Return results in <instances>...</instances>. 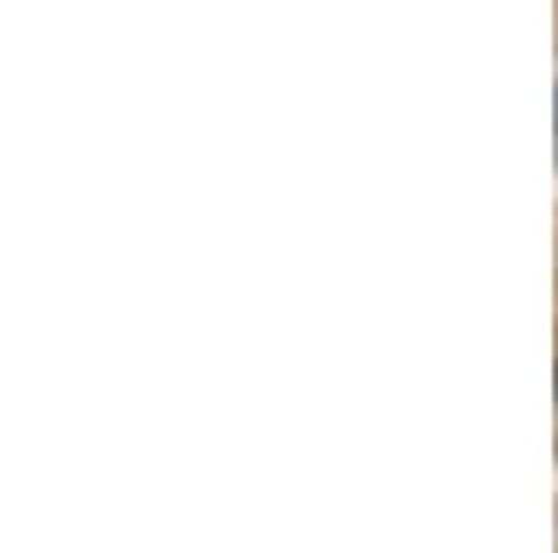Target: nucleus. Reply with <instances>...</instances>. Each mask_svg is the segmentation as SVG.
Segmentation results:
<instances>
[{"mask_svg": "<svg viewBox=\"0 0 558 553\" xmlns=\"http://www.w3.org/2000/svg\"><path fill=\"white\" fill-rule=\"evenodd\" d=\"M553 118H558V96H553Z\"/></svg>", "mask_w": 558, "mask_h": 553, "instance_id": "obj_1", "label": "nucleus"}, {"mask_svg": "<svg viewBox=\"0 0 558 553\" xmlns=\"http://www.w3.org/2000/svg\"><path fill=\"white\" fill-rule=\"evenodd\" d=\"M553 392H558V375H553Z\"/></svg>", "mask_w": 558, "mask_h": 553, "instance_id": "obj_2", "label": "nucleus"}]
</instances>
